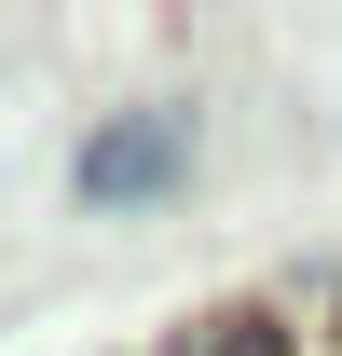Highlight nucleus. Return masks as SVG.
Listing matches in <instances>:
<instances>
[{
  "label": "nucleus",
  "mask_w": 342,
  "mask_h": 356,
  "mask_svg": "<svg viewBox=\"0 0 342 356\" xmlns=\"http://www.w3.org/2000/svg\"><path fill=\"white\" fill-rule=\"evenodd\" d=\"M178 165H192V110H124L83 137V206H151Z\"/></svg>",
  "instance_id": "nucleus-1"
},
{
  "label": "nucleus",
  "mask_w": 342,
  "mask_h": 356,
  "mask_svg": "<svg viewBox=\"0 0 342 356\" xmlns=\"http://www.w3.org/2000/svg\"><path fill=\"white\" fill-rule=\"evenodd\" d=\"M178 356H288V329H274V315H219L206 343H178Z\"/></svg>",
  "instance_id": "nucleus-2"
}]
</instances>
